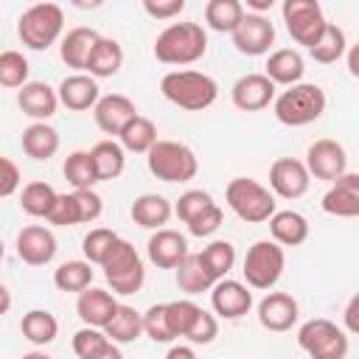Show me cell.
I'll list each match as a JSON object with an SVG mask.
<instances>
[{
	"label": "cell",
	"mask_w": 359,
	"mask_h": 359,
	"mask_svg": "<svg viewBox=\"0 0 359 359\" xmlns=\"http://www.w3.org/2000/svg\"><path fill=\"white\" fill-rule=\"evenodd\" d=\"M230 98H233V107H238L241 112H258L275 104L278 95L266 73H247L236 79V84L230 87Z\"/></svg>",
	"instance_id": "14"
},
{
	"label": "cell",
	"mask_w": 359,
	"mask_h": 359,
	"mask_svg": "<svg viewBox=\"0 0 359 359\" xmlns=\"http://www.w3.org/2000/svg\"><path fill=\"white\" fill-rule=\"evenodd\" d=\"M272 109L283 126H309L325 112V93L320 84L300 81L294 87H286L275 98Z\"/></svg>",
	"instance_id": "5"
},
{
	"label": "cell",
	"mask_w": 359,
	"mask_h": 359,
	"mask_svg": "<svg viewBox=\"0 0 359 359\" xmlns=\"http://www.w3.org/2000/svg\"><path fill=\"white\" fill-rule=\"evenodd\" d=\"M59 101L73 109V112H84V109H95V104L101 101V90H98V79H93L90 73H73L65 76L62 84L56 87Z\"/></svg>",
	"instance_id": "22"
},
{
	"label": "cell",
	"mask_w": 359,
	"mask_h": 359,
	"mask_svg": "<svg viewBox=\"0 0 359 359\" xmlns=\"http://www.w3.org/2000/svg\"><path fill=\"white\" fill-rule=\"evenodd\" d=\"M143 334L151 342H160V345H168V342L177 339V334L171 328V320H168V303H154L143 311Z\"/></svg>",
	"instance_id": "40"
},
{
	"label": "cell",
	"mask_w": 359,
	"mask_h": 359,
	"mask_svg": "<svg viewBox=\"0 0 359 359\" xmlns=\"http://www.w3.org/2000/svg\"><path fill=\"white\" fill-rule=\"evenodd\" d=\"M311 59L320 62V65H334L339 62L345 53H348V39H345V31L337 25V22H328L325 31L320 34V39L309 48Z\"/></svg>",
	"instance_id": "38"
},
{
	"label": "cell",
	"mask_w": 359,
	"mask_h": 359,
	"mask_svg": "<svg viewBox=\"0 0 359 359\" xmlns=\"http://www.w3.org/2000/svg\"><path fill=\"white\" fill-rule=\"evenodd\" d=\"M269 233L280 247H300L309 238V219L297 210H278L269 219Z\"/></svg>",
	"instance_id": "28"
},
{
	"label": "cell",
	"mask_w": 359,
	"mask_h": 359,
	"mask_svg": "<svg viewBox=\"0 0 359 359\" xmlns=\"http://www.w3.org/2000/svg\"><path fill=\"white\" fill-rule=\"evenodd\" d=\"M143 11L154 20H171L185 11V0H143Z\"/></svg>",
	"instance_id": "52"
},
{
	"label": "cell",
	"mask_w": 359,
	"mask_h": 359,
	"mask_svg": "<svg viewBox=\"0 0 359 359\" xmlns=\"http://www.w3.org/2000/svg\"><path fill=\"white\" fill-rule=\"evenodd\" d=\"M213 205H216V202H213V196H210L208 191L191 188V191L180 194V199L174 202V216H177L182 224H191L196 216H202V213L210 210Z\"/></svg>",
	"instance_id": "42"
},
{
	"label": "cell",
	"mask_w": 359,
	"mask_h": 359,
	"mask_svg": "<svg viewBox=\"0 0 359 359\" xmlns=\"http://www.w3.org/2000/svg\"><path fill=\"white\" fill-rule=\"evenodd\" d=\"M342 323H345V331L348 334H356L359 337V292L348 300V306L342 311Z\"/></svg>",
	"instance_id": "53"
},
{
	"label": "cell",
	"mask_w": 359,
	"mask_h": 359,
	"mask_svg": "<svg viewBox=\"0 0 359 359\" xmlns=\"http://www.w3.org/2000/svg\"><path fill=\"white\" fill-rule=\"evenodd\" d=\"M93 118L104 135H121L126 129V123L137 118V107L129 95L109 93V95H101V101L93 109Z\"/></svg>",
	"instance_id": "15"
},
{
	"label": "cell",
	"mask_w": 359,
	"mask_h": 359,
	"mask_svg": "<svg viewBox=\"0 0 359 359\" xmlns=\"http://www.w3.org/2000/svg\"><path fill=\"white\" fill-rule=\"evenodd\" d=\"M22 185V171L11 157H0V196H14L17 188Z\"/></svg>",
	"instance_id": "50"
},
{
	"label": "cell",
	"mask_w": 359,
	"mask_h": 359,
	"mask_svg": "<svg viewBox=\"0 0 359 359\" xmlns=\"http://www.w3.org/2000/svg\"><path fill=\"white\" fill-rule=\"evenodd\" d=\"M244 6L238 0H208L205 6V22L208 28L219 31V34H233L238 28V22L244 20Z\"/></svg>",
	"instance_id": "36"
},
{
	"label": "cell",
	"mask_w": 359,
	"mask_h": 359,
	"mask_svg": "<svg viewBox=\"0 0 359 359\" xmlns=\"http://www.w3.org/2000/svg\"><path fill=\"white\" fill-rule=\"evenodd\" d=\"M264 73L269 76V81L278 87H294L300 84L303 73H306V62L303 56L294 50V48H278L266 56V65H264Z\"/></svg>",
	"instance_id": "25"
},
{
	"label": "cell",
	"mask_w": 359,
	"mask_h": 359,
	"mask_svg": "<svg viewBox=\"0 0 359 359\" xmlns=\"http://www.w3.org/2000/svg\"><path fill=\"white\" fill-rule=\"evenodd\" d=\"M59 194L53 191V185L42 182V180H34L28 185H22V194H20V208L34 216V219H48L53 205H56Z\"/></svg>",
	"instance_id": "35"
},
{
	"label": "cell",
	"mask_w": 359,
	"mask_h": 359,
	"mask_svg": "<svg viewBox=\"0 0 359 359\" xmlns=\"http://www.w3.org/2000/svg\"><path fill=\"white\" fill-rule=\"evenodd\" d=\"M149 171L163 182H191L199 171V160L191 146L180 140H157L146 154Z\"/></svg>",
	"instance_id": "6"
},
{
	"label": "cell",
	"mask_w": 359,
	"mask_h": 359,
	"mask_svg": "<svg viewBox=\"0 0 359 359\" xmlns=\"http://www.w3.org/2000/svg\"><path fill=\"white\" fill-rule=\"evenodd\" d=\"M160 93L185 112H202L219 98V84L213 76L199 70H171L160 79Z\"/></svg>",
	"instance_id": "2"
},
{
	"label": "cell",
	"mask_w": 359,
	"mask_h": 359,
	"mask_svg": "<svg viewBox=\"0 0 359 359\" xmlns=\"http://www.w3.org/2000/svg\"><path fill=\"white\" fill-rule=\"evenodd\" d=\"M132 222L137 227L146 230H163V224H168V219L174 216V205L163 196V194H140L132 202Z\"/></svg>",
	"instance_id": "26"
},
{
	"label": "cell",
	"mask_w": 359,
	"mask_h": 359,
	"mask_svg": "<svg viewBox=\"0 0 359 359\" xmlns=\"http://www.w3.org/2000/svg\"><path fill=\"white\" fill-rule=\"evenodd\" d=\"M216 337H219V320H216V314H210V311L202 309L199 320L194 323V328H191V334L185 339L191 345H210Z\"/></svg>",
	"instance_id": "48"
},
{
	"label": "cell",
	"mask_w": 359,
	"mask_h": 359,
	"mask_svg": "<svg viewBox=\"0 0 359 359\" xmlns=\"http://www.w3.org/2000/svg\"><path fill=\"white\" fill-rule=\"evenodd\" d=\"M121 236L115 233V230H109V227H93L87 236H84V241H81V252H84V261H90V264H104V258H107V252L115 247V241H118Z\"/></svg>",
	"instance_id": "44"
},
{
	"label": "cell",
	"mask_w": 359,
	"mask_h": 359,
	"mask_svg": "<svg viewBox=\"0 0 359 359\" xmlns=\"http://www.w3.org/2000/svg\"><path fill=\"white\" fill-rule=\"evenodd\" d=\"M20 359H50L45 351H28V353H22Z\"/></svg>",
	"instance_id": "57"
},
{
	"label": "cell",
	"mask_w": 359,
	"mask_h": 359,
	"mask_svg": "<svg viewBox=\"0 0 359 359\" xmlns=\"http://www.w3.org/2000/svg\"><path fill=\"white\" fill-rule=\"evenodd\" d=\"M101 34L95 28H87V25H79V28H70L65 36H62V45H59V56L67 67L84 73L87 70V62H90V53L93 48L98 45Z\"/></svg>",
	"instance_id": "24"
},
{
	"label": "cell",
	"mask_w": 359,
	"mask_h": 359,
	"mask_svg": "<svg viewBox=\"0 0 359 359\" xmlns=\"http://www.w3.org/2000/svg\"><path fill=\"white\" fill-rule=\"evenodd\" d=\"M283 266H286L283 247L272 238H261L247 250L241 272H244V280L250 289H272L280 280Z\"/></svg>",
	"instance_id": "8"
},
{
	"label": "cell",
	"mask_w": 359,
	"mask_h": 359,
	"mask_svg": "<svg viewBox=\"0 0 359 359\" xmlns=\"http://www.w3.org/2000/svg\"><path fill=\"white\" fill-rule=\"evenodd\" d=\"M199 314H202V306H196L188 297L168 303V320H171V328H174L177 337H188L191 328H194V323L199 320Z\"/></svg>",
	"instance_id": "46"
},
{
	"label": "cell",
	"mask_w": 359,
	"mask_h": 359,
	"mask_svg": "<svg viewBox=\"0 0 359 359\" xmlns=\"http://www.w3.org/2000/svg\"><path fill=\"white\" fill-rule=\"evenodd\" d=\"M22 151L31 157V160H50L56 151H59V132L50 126V123H31L22 129Z\"/></svg>",
	"instance_id": "29"
},
{
	"label": "cell",
	"mask_w": 359,
	"mask_h": 359,
	"mask_svg": "<svg viewBox=\"0 0 359 359\" xmlns=\"http://www.w3.org/2000/svg\"><path fill=\"white\" fill-rule=\"evenodd\" d=\"M20 331L31 345H50L59 334V320L48 309H31L22 314Z\"/></svg>",
	"instance_id": "32"
},
{
	"label": "cell",
	"mask_w": 359,
	"mask_h": 359,
	"mask_svg": "<svg viewBox=\"0 0 359 359\" xmlns=\"http://www.w3.org/2000/svg\"><path fill=\"white\" fill-rule=\"evenodd\" d=\"M59 104H62V101H59V93H56L50 84H45V81H28V84L17 93V107L22 109V115L34 118V123H36V121L48 123V118L56 115V107H59Z\"/></svg>",
	"instance_id": "23"
},
{
	"label": "cell",
	"mask_w": 359,
	"mask_h": 359,
	"mask_svg": "<svg viewBox=\"0 0 359 359\" xmlns=\"http://www.w3.org/2000/svg\"><path fill=\"white\" fill-rule=\"evenodd\" d=\"M165 359H196V351L191 345H171Z\"/></svg>",
	"instance_id": "54"
},
{
	"label": "cell",
	"mask_w": 359,
	"mask_h": 359,
	"mask_svg": "<svg viewBox=\"0 0 359 359\" xmlns=\"http://www.w3.org/2000/svg\"><path fill=\"white\" fill-rule=\"evenodd\" d=\"M230 36H233V48L241 56H261V53H269V48L275 45V25L269 22L266 14L247 11Z\"/></svg>",
	"instance_id": "12"
},
{
	"label": "cell",
	"mask_w": 359,
	"mask_h": 359,
	"mask_svg": "<svg viewBox=\"0 0 359 359\" xmlns=\"http://www.w3.org/2000/svg\"><path fill=\"white\" fill-rule=\"evenodd\" d=\"M297 317H300V306L289 292H269L258 303V323L272 334L292 331Z\"/></svg>",
	"instance_id": "18"
},
{
	"label": "cell",
	"mask_w": 359,
	"mask_h": 359,
	"mask_svg": "<svg viewBox=\"0 0 359 359\" xmlns=\"http://www.w3.org/2000/svg\"><path fill=\"white\" fill-rule=\"evenodd\" d=\"M222 219H224V213H222V208L219 205H213L210 210H205L202 216H196L191 224H188V233L191 236H196V238H205V236H213L219 227H222Z\"/></svg>",
	"instance_id": "49"
},
{
	"label": "cell",
	"mask_w": 359,
	"mask_h": 359,
	"mask_svg": "<svg viewBox=\"0 0 359 359\" xmlns=\"http://www.w3.org/2000/svg\"><path fill=\"white\" fill-rule=\"evenodd\" d=\"M224 199H227V208L241 222H250V224L269 222L278 213L275 194L266 185H261L258 180H250V177L230 180L227 188H224Z\"/></svg>",
	"instance_id": "3"
},
{
	"label": "cell",
	"mask_w": 359,
	"mask_h": 359,
	"mask_svg": "<svg viewBox=\"0 0 359 359\" xmlns=\"http://www.w3.org/2000/svg\"><path fill=\"white\" fill-rule=\"evenodd\" d=\"M320 205L328 216H339V219L359 216V174L348 171L337 182H331V188L325 191Z\"/></svg>",
	"instance_id": "21"
},
{
	"label": "cell",
	"mask_w": 359,
	"mask_h": 359,
	"mask_svg": "<svg viewBox=\"0 0 359 359\" xmlns=\"http://www.w3.org/2000/svg\"><path fill=\"white\" fill-rule=\"evenodd\" d=\"M311 185V174L297 157H278L269 165V191L280 199H300Z\"/></svg>",
	"instance_id": "13"
},
{
	"label": "cell",
	"mask_w": 359,
	"mask_h": 359,
	"mask_svg": "<svg viewBox=\"0 0 359 359\" xmlns=\"http://www.w3.org/2000/svg\"><path fill=\"white\" fill-rule=\"evenodd\" d=\"M118 306H121V303L115 300L112 292L98 289V286H90V289H84V292L79 294V300H76V314H79V320H81L84 325H90V328H107L109 320L115 317Z\"/></svg>",
	"instance_id": "20"
},
{
	"label": "cell",
	"mask_w": 359,
	"mask_h": 359,
	"mask_svg": "<svg viewBox=\"0 0 359 359\" xmlns=\"http://www.w3.org/2000/svg\"><path fill=\"white\" fill-rule=\"evenodd\" d=\"M297 345L309 353V359H345L348 356V334L325 317H314L303 323L297 331Z\"/></svg>",
	"instance_id": "9"
},
{
	"label": "cell",
	"mask_w": 359,
	"mask_h": 359,
	"mask_svg": "<svg viewBox=\"0 0 359 359\" xmlns=\"http://www.w3.org/2000/svg\"><path fill=\"white\" fill-rule=\"evenodd\" d=\"M121 65H123V48H121V42L112 39V36H101L98 45L90 53V62H87V70L84 73H90L93 79H109V76H115L121 70Z\"/></svg>",
	"instance_id": "30"
},
{
	"label": "cell",
	"mask_w": 359,
	"mask_h": 359,
	"mask_svg": "<svg viewBox=\"0 0 359 359\" xmlns=\"http://www.w3.org/2000/svg\"><path fill=\"white\" fill-rule=\"evenodd\" d=\"M50 224L56 227H73V224H81V210H79V202H76V194H59L50 216H48Z\"/></svg>",
	"instance_id": "47"
},
{
	"label": "cell",
	"mask_w": 359,
	"mask_h": 359,
	"mask_svg": "<svg viewBox=\"0 0 359 359\" xmlns=\"http://www.w3.org/2000/svg\"><path fill=\"white\" fill-rule=\"evenodd\" d=\"M73 194H76V202H79V210H81V224L95 222L104 210V199L95 191H73Z\"/></svg>",
	"instance_id": "51"
},
{
	"label": "cell",
	"mask_w": 359,
	"mask_h": 359,
	"mask_svg": "<svg viewBox=\"0 0 359 359\" xmlns=\"http://www.w3.org/2000/svg\"><path fill=\"white\" fill-rule=\"evenodd\" d=\"M101 269H104V278H107L112 294H135V292H140V286L146 280L143 258L126 238L115 241V247L107 252Z\"/></svg>",
	"instance_id": "7"
},
{
	"label": "cell",
	"mask_w": 359,
	"mask_h": 359,
	"mask_svg": "<svg viewBox=\"0 0 359 359\" xmlns=\"http://www.w3.org/2000/svg\"><path fill=\"white\" fill-rule=\"evenodd\" d=\"M306 168L314 180L337 182L342 174H348V154L342 143L331 137H320L306 149Z\"/></svg>",
	"instance_id": "11"
},
{
	"label": "cell",
	"mask_w": 359,
	"mask_h": 359,
	"mask_svg": "<svg viewBox=\"0 0 359 359\" xmlns=\"http://www.w3.org/2000/svg\"><path fill=\"white\" fill-rule=\"evenodd\" d=\"M62 174L65 180L70 182L73 191H93L98 180V171H95V163H93V154L90 151H70L65 157V165H62Z\"/></svg>",
	"instance_id": "33"
},
{
	"label": "cell",
	"mask_w": 359,
	"mask_h": 359,
	"mask_svg": "<svg viewBox=\"0 0 359 359\" xmlns=\"http://www.w3.org/2000/svg\"><path fill=\"white\" fill-rule=\"evenodd\" d=\"M104 331H107V337L115 345H129V342H135L143 334V314L137 309L121 303L118 311H115V317L109 320V325Z\"/></svg>",
	"instance_id": "37"
},
{
	"label": "cell",
	"mask_w": 359,
	"mask_h": 359,
	"mask_svg": "<svg viewBox=\"0 0 359 359\" xmlns=\"http://www.w3.org/2000/svg\"><path fill=\"white\" fill-rule=\"evenodd\" d=\"M17 255L28 266H45L56 255V236L42 224H28L17 233Z\"/></svg>",
	"instance_id": "16"
},
{
	"label": "cell",
	"mask_w": 359,
	"mask_h": 359,
	"mask_svg": "<svg viewBox=\"0 0 359 359\" xmlns=\"http://www.w3.org/2000/svg\"><path fill=\"white\" fill-rule=\"evenodd\" d=\"M93 163H95V171H98V180L107 182V180H118L123 174V165H126V149L118 143V140H98L93 149Z\"/></svg>",
	"instance_id": "31"
},
{
	"label": "cell",
	"mask_w": 359,
	"mask_h": 359,
	"mask_svg": "<svg viewBox=\"0 0 359 359\" xmlns=\"http://www.w3.org/2000/svg\"><path fill=\"white\" fill-rule=\"evenodd\" d=\"M65 28V11L56 3H34L17 20V36L31 50H48Z\"/></svg>",
	"instance_id": "4"
},
{
	"label": "cell",
	"mask_w": 359,
	"mask_h": 359,
	"mask_svg": "<svg viewBox=\"0 0 359 359\" xmlns=\"http://www.w3.org/2000/svg\"><path fill=\"white\" fill-rule=\"evenodd\" d=\"M118 143L126 149V151H135V154H149L157 143V126L151 118L146 115H137L135 121L126 123V129L118 135Z\"/></svg>",
	"instance_id": "34"
},
{
	"label": "cell",
	"mask_w": 359,
	"mask_h": 359,
	"mask_svg": "<svg viewBox=\"0 0 359 359\" xmlns=\"http://www.w3.org/2000/svg\"><path fill=\"white\" fill-rule=\"evenodd\" d=\"M109 345H112V339L107 337L104 328H90V325H84V328H79V331L73 334V353H76L79 359H95V356H101Z\"/></svg>",
	"instance_id": "43"
},
{
	"label": "cell",
	"mask_w": 359,
	"mask_h": 359,
	"mask_svg": "<svg viewBox=\"0 0 359 359\" xmlns=\"http://www.w3.org/2000/svg\"><path fill=\"white\" fill-rule=\"evenodd\" d=\"M95 359H123V353H121V348L112 342V345H109V348H107L101 356H95Z\"/></svg>",
	"instance_id": "56"
},
{
	"label": "cell",
	"mask_w": 359,
	"mask_h": 359,
	"mask_svg": "<svg viewBox=\"0 0 359 359\" xmlns=\"http://www.w3.org/2000/svg\"><path fill=\"white\" fill-rule=\"evenodd\" d=\"M93 283V264L90 261H65L53 269V286L59 292H76L81 294Z\"/></svg>",
	"instance_id": "39"
},
{
	"label": "cell",
	"mask_w": 359,
	"mask_h": 359,
	"mask_svg": "<svg viewBox=\"0 0 359 359\" xmlns=\"http://www.w3.org/2000/svg\"><path fill=\"white\" fill-rule=\"evenodd\" d=\"M202 258H205L208 269L216 275V280H224L227 272H230L233 264H236V247H233L230 241H224V238H216V241H210V244L202 250Z\"/></svg>",
	"instance_id": "45"
},
{
	"label": "cell",
	"mask_w": 359,
	"mask_h": 359,
	"mask_svg": "<svg viewBox=\"0 0 359 359\" xmlns=\"http://www.w3.org/2000/svg\"><path fill=\"white\" fill-rule=\"evenodd\" d=\"M345 62H348V73H351L353 79H359V42L348 48V53H345Z\"/></svg>",
	"instance_id": "55"
},
{
	"label": "cell",
	"mask_w": 359,
	"mask_h": 359,
	"mask_svg": "<svg viewBox=\"0 0 359 359\" xmlns=\"http://www.w3.org/2000/svg\"><path fill=\"white\" fill-rule=\"evenodd\" d=\"M280 14H283L289 36L297 45H306V48H311L328 25V20L323 14V6L317 0H286L280 6Z\"/></svg>",
	"instance_id": "10"
},
{
	"label": "cell",
	"mask_w": 359,
	"mask_h": 359,
	"mask_svg": "<svg viewBox=\"0 0 359 359\" xmlns=\"http://www.w3.org/2000/svg\"><path fill=\"white\" fill-rule=\"evenodd\" d=\"M208 53V34L199 22H171L154 39V59L163 65L185 67Z\"/></svg>",
	"instance_id": "1"
},
{
	"label": "cell",
	"mask_w": 359,
	"mask_h": 359,
	"mask_svg": "<svg viewBox=\"0 0 359 359\" xmlns=\"http://www.w3.org/2000/svg\"><path fill=\"white\" fill-rule=\"evenodd\" d=\"M146 255L160 269H177L191 255V250H188V241H185L182 233H177L171 227H163V230H154L149 236Z\"/></svg>",
	"instance_id": "17"
},
{
	"label": "cell",
	"mask_w": 359,
	"mask_h": 359,
	"mask_svg": "<svg viewBox=\"0 0 359 359\" xmlns=\"http://www.w3.org/2000/svg\"><path fill=\"white\" fill-rule=\"evenodd\" d=\"M28 73H31V65L28 59L20 53V50H3L0 53V84L14 90V87H25L28 84Z\"/></svg>",
	"instance_id": "41"
},
{
	"label": "cell",
	"mask_w": 359,
	"mask_h": 359,
	"mask_svg": "<svg viewBox=\"0 0 359 359\" xmlns=\"http://www.w3.org/2000/svg\"><path fill=\"white\" fill-rule=\"evenodd\" d=\"M216 275L208 269L202 252H191L180 266H177V286L180 292L185 294H202V292H210L216 286Z\"/></svg>",
	"instance_id": "27"
},
{
	"label": "cell",
	"mask_w": 359,
	"mask_h": 359,
	"mask_svg": "<svg viewBox=\"0 0 359 359\" xmlns=\"http://www.w3.org/2000/svg\"><path fill=\"white\" fill-rule=\"evenodd\" d=\"M210 306H213V311H216L219 317H224V320H238V317H244V314L252 309V292H250L247 283L224 278V280H219V283L210 289Z\"/></svg>",
	"instance_id": "19"
}]
</instances>
